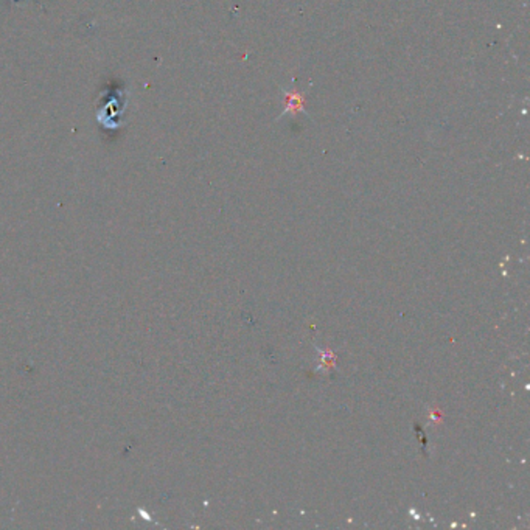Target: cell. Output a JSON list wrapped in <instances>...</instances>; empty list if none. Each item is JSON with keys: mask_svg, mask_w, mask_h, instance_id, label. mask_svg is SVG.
I'll return each instance as SVG.
<instances>
[{"mask_svg": "<svg viewBox=\"0 0 530 530\" xmlns=\"http://www.w3.org/2000/svg\"><path fill=\"white\" fill-rule=\"evenodd\" d=\"M286 101H288V106L285 109V112L282 113V116H286L288 112H298V110H304V98H302L300 94L297 92H289L286 94Z\"/></svg>", "mask_w": 530, "mask_h": 530, "instance_id": "6da1fadb", "label": "cell"}]
</instances>
